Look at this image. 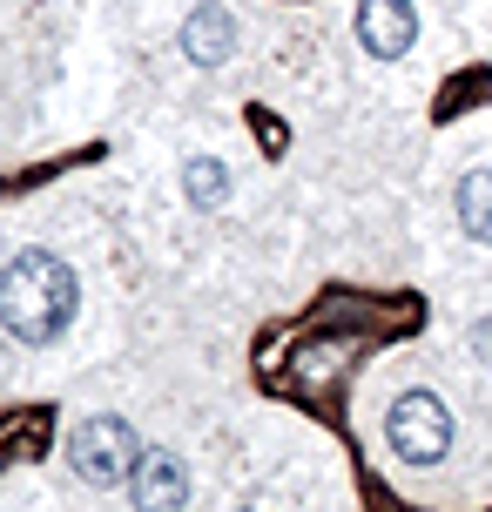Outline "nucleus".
Listing matches in <instances>:
<instances>
[{"instance_id":"f257e3e1","label":"nucleus","mask_w":492,"mask_h":512,"mask_svg":"<svg viewBox=\"0 0 492 512\" xmlns=\"http://www.w3.org/2000/svg\"><path fill=\"white\" fill-rule=\"evenodd\" d=\"M75 304H81L75 270L48 250H27L0 270V324H7V337H21V344H54V337L75 324Z\"/></svg>"},{"instance_id":"f03ea898","label":"nucleus","mask_w":492,"mask_h":512,"mask_svg":"<svg viewBox=\"0 0 492 512\" xmlns=\"http://www.w3.org/2000/svg\"><path fill=\"white\" fill-rule=\"evenodd\" d=\"M385 438L405 465H439L452 452V411L439 391H405L385 418Z\"/></svg>"},{"instance_id":"7ed1b4c3","label":"nucleus","mask_w":492,"mask_h":512,"mask_svg":"<svg viewBox=\"0 0 492 512\" xmlns=\"http://www.w3.org/2000/svg\"><path fill=\"white\" fill-rule=\"evenodd\" d=\"M68 452H75V472L88 486H129L135 465H142V445H135V432L122 418H81Z\"/></svg>"},{"instance_id":"20e7f679","label":"nucleus","mask_w":492,"mask_h":512,"mask_svg":"<svg viewBox=\"0 0 492 512\" xmlns=\"http://www.w3.org/2000/svg\"><path fill=\"white\" fill-rule=\"evenodd\" d=\"M358 41L371 61H398L418 41V7L412 0H358Z\"/></svg>"},{"instance_id":"39448f33","label":"nucleus","mask_w":492,"mask_h":512,"mask_svg":"<svg viewBox=\"0 0 492 512\" xmlns=\"http://www.w3.org/2000/svg\"><path fill=\"white\" fill-rule=\"evenodd\" d=\"M129 492H135V512H176L189 499V472H182L176 452H142Z\"/></svg>"},{"instance_id":"423d86ee","label":"nucleus","mask_w":492,"mask_h":512,"mask_svg":"<svg viewBox=\"0 0 492 512\" xmlns=\"http://www.w3.org/2000/svg\"><path fill=\"white\" fill-rule=\"evenodd\" d=\"M182 54L196 61V68H223L236 54V21H230V7H196L189 14V27H182Z\"/></svg>"},{"instance_id":"0eeeda50","label":"nucleus","mask_w":492,"mask_h":512,"mask_svg":"<svg viewBox=\"0 0 492 512\" xmlns=\"http://www.w3.org/2000/svg\"><path fill=\"white\" fill-rule=\"evenodd\" d=\"M459 223H466L472 243H492V169L459 176Z\"/></svg>"},{"instance_id":"6e6552de","label":"nucleus","mask_w":492,"mask_h":512,"mask_svg":"<svg viewBox=\"0 0 492 512\" xmlns=\"http://www.w3.org/2000/svg\"><path fill=\"white\" fill-rule=\"evenodd\" d=\"M182 189H189L196 209H223L230 203V169H223L216 155H189V162H182Z\"/></svg>"}]
</instances>
